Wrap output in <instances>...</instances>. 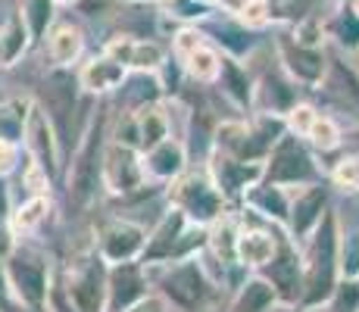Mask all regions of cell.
Here are the masks:
<instances>
[{
  "label": "cell",
  "instance_id": "1",
  "mask_svg": "<svg viewBox=\"0 0 359 312\" xmlns=\"http://www.w3.org/2000/svg\"><path fill=\"white\" fill-rule=\"evenodd\" d=\"M109 141V116L97 109L94 116H88L85 131L79 135L69 163L63 165L66 178V200L72 212H88L97 197L103 194V147Z\"/></svg>",
  "mask_w": 359,
  "mask_h": 312
},
{
  "label": "cell",
  "instance_id": "2",
  "mask_svg": "<svg viewBox=\"0 0 359 312\" xmlns=\"http://www.w3.org/2000/svg\"><path fill=\"white\" fill-rule=\"evenodd\" d=\"M337 240H341V219L331 210L322 225L300 244L303 256V297L300 312H319L328 303L331 290L341 281L337 266Z\"/></svg>",
  "mask_w": 359,
  "mask_h": 312
},
{
  "label": "cell",
  "instance_id": "3",
  "mask_svg": "<svg viewBox=\"0 0 359 312\" xmlns=\"http://www.w3.org/2000/svg\"><path fill=\"white\" fill-rule=\"evenodd\" d=\"M147 272H150L154 294H160L165 300V306L178 309V312H203L216 300L219 290H222L212 281V275L206 272L200 256L169 262V266H156V269H147Z\"/></svg>",
  "mask_w": 359,
  "mask_h": 312
},
{
  "label": "cell",
  "instance_id": "4",
  "mask_svg": "<svg viewBox=\"0 0 359 312\" xmlns=\"http://www.w3.org/2000/svg\"><path fill=\"white\" fill-rule=\"evenodd\" d=\"M285 116L272 113H250L241 119H222L212 131V147L225 156H234L241 163H262L269 150L285 135Z\"/></svg>",
  "mask_w": 359,
  "mask_h": 312
},
{
  "label": "cell",
  "instance_id": "5",
  "mask_svg": "<svg viewBox=\"0 0 359 312\" xmlns=\"http://www.w3.org/2000/svg\"><path fill=\"white\" fill-rule=\"evenodd\" d=\"M210 240V228L188 222L178 210L165 206L163 216L156 219V225L147 231V247H144L141 266L156 269L169 266V262H182L191 256H200Z\"/></svg>",
  "mask_w": 359,
  "mask_h": 312
},
{
  "label": "cell",
  "instance_id": "6",
  "mask_svg": "<svg viewBox=\"0 0 359 312\" xmlns=\"http://www.w3.org/2000/svg\"><path fill=\"white\" fill-rule=\"evenodd\" d=\"M4 275L10 297L25 312L47 309V297H50V284H53V266L47 253L25 247L19 240V247L4 259Z\"/></svg>",
  "mask_w": 359,
  "mask_h": 312
},
{
  "label": "cell",
  "instance_id": "7",
  "mask_svg": "<svg viewBox=\"0 0 359 312\" xmlns=\"http://www.w3.org/2000/svg\"><path fill=\"white\" fill-rule=\"evenodd\" d=\"M163 197H165V206L178 210L188 222L203 225V228L216 225L231 210L222 194L216 191L212 178L206 175V169H200V172L188 169L184 175H178L175 182H169L163 187Z\"/></svg>",
  "mask_w": 359,
  "mask_h": 312
},
{
  "label": "cell",
  "instance_id": "8",
  "mask_svg": "<svg viewBox=\"0 0 359 312\" xmlns=\"http://www.w3.org/2000/svg\"><path fill=\"white\" fill-rule=\"evenodd\" d=\"M262 182L287 187V191H300L306 184L325 182V169H322L316 154L300 137L285 131L275 141V147L269 150V156L262 159Z\"/></svg>",
  "mask_w": 359,
  "mask_h": 312
},
{
  "label": "cell",
  "instance_id": "9",
  "mask_svg": "<svg viewBox=\"0 0 359 312\" xmlns=\"http://www.w3.org/2000/svg\"><path fill=\"white\" fill-rule=\"evenodd\" d=\"M81 97L85 94L79 88L75 69H50V75L44 79V88H41V97L34 100L47 113V119H50L53 131L60 137V147L69 150V154L75 147L72 135H81V125L75 122V109H79Z\"/></svg>",
  "mask_w": 359,
  "mask_h": 312
},
{
  "label": "cell",
  "instance_id": "10",
  "mask_svg": "<svg viewBox=\"0 0 359 312\" xmlns=\"http://www.w3.org/2000/svg\"><path fill=\"white\" fill-rule=\"evenodd\" d=\"M69 300L75 303L79 312H103L107 300V262L97 256L94 244L85 250H75L66 259V269L60 272Z\"/></svg>",
  "mask_w": 359,
  "mask_h": 312
},
{
  "label": "cell",
  "instance_id": "11",
  "mask_svg": "<svg viewBox=\"0 0 359 312\" xmlns=\"http://www.w3.org/2000/svg\"><path fill=\"white\" fill-rule=\"evenodd\" d=\"M147 225L128 216H109L94 228L91 244L97 256L107 266H119V262H141L144 247H147Z\"/></svg>",
  "mask_w": 359,
  "mask_h": 312
},
{
  "label": "cell",
  "instance_id": "12",
  "mask_svg": "<svg viewBox=\"0 0 359 312\" xmlns=\"http://www.w3.org/2000/svg\"><path fill=\"white\" fill-rule=\"evenodd\" d=\"M275 62H278V69L294 81L297 88H309V91H316V88L322 85V79H325L331 57H328L325 47L300 44V41L291 38V32L281 29L278 34H275Z\"/></svg>",
  "mask_w": 359,
  "mask_h": 312
},
{
  "label": "cell",
  "instance_id": "13",
  "mask_svg": "<svg viewBox=\"0 0 359 312\" xmlns=\"http://www.w3.org/2000/svg\"><path fill=\"white\" fill-rule=\"evenodd\" d=\"M103 191L109 197H137L144 194L147 187H156L147 182V172H144V159H141V150L135 147H126L119 141H107L103 147Z\"/></svg>",
  "mask_w": 359,
  "mask_h": 312
},
{
  "label": "cell",
  "instance_id": "14",
  "mask_svg": "<svg viewBox=\"0 0 359 312\" xmlns=\"http://www.w3.org/2000/svg\"><path fill=\"white\" fill-rule=\"evenodd\" d=\"M259 275L272 284L278 306L285 309H300V297H303V256L300 244H294L287 234H281L278 250L275 256L259 269Z\"/></svg>",
  "mask_w": 359,
  "mask_h": 312
},
{
  "label": "cell",
  "instance_id": "15",
  "mask_svg": "<svg viewBox=\"0 0 359 312\" xmlns=\"http://www.w3.org/2000/svg\"><path fill=\"white\" fill-rule=\"evenodd\" d=\"M22 150H25V159L38 165L53 184L63 178V147H60L57 131H53L50 119H47V113L38 103H32L29 122H25Z\"/></svg>",
  "mask_w": 359,
  "mask_h": 312
},
{
  "label": "cell",
  "instance_id": "16",
  "mask_svg": "<svg viewBox=\"0 0 359 312\" xmlns=\"http://www.w3.org/2000/svg\"><path fill=\"white\" fill-rule=\"evenodd\" d=\"M334 210L331 206V184L328 178L325 182H316V184H306L300 191L291 194V212H287V225H285V234L294 240V244H303L316 228L322 225V219Z\"/></svg>",
  "mask_w": 359,
  "mask_h": 312
},
{
  "label": "cell",
  "instance_id": "17",
  "mask_svg": "<svg viewBox=\"0 0 359 312\" xmlns=\"http://www.w3.org/2000/svg\"><path fill=\"white\" fill-rule=\"evenodd\" d=\"M203 169L229 206H241L244 194L257 182H262V163H241V159L225 156V154H219V150H210Z\"/></svg>",
  "mask_w": 359,
  "mask_h": 312
},
{
  "label": "cell",
  "instance_id": "18",
  "mask_svg": "<svg viewBox=\"0 0 359 312\" xmlns=\"http://www.w3.org/2000/svg\"><path fill=\"white\" fill-rule=\"evenodd\" d=\"M103 53L113 57L116 62L126 66V72H150L156 75L169 62V50L156 38H144V34H113L103 44Z\"/></svg>",
  "mask_w": 359,
  "mask_h": 312
},
{
  "label": "cell",
  "instance_id": "19",
  "mask_svg": "<svg viewBox=\"0 0 359 312\" xmlns=\"http://www.w3.org/2000/svg\"><path fill=\"white\" fill-rule=\"evenodd\" d=\"M150 294H154L150 272L141 262L107 266V300H103V312H126Z\"/></svg>",
  "mask_w": 359,
  "mask_h": 312
},
{
  "label": "cell",
  "instance_id": "20",
  "mask_svg": "<svg viewBox=\"0 0 359 312\" xmlns=\"http://www.w3.org/2000/svg\"><path fill=\"white\" fill-rule=\"evenodd\" d=\"M200 29L219 47V53H225V57H231V60H241V62L250 60L262 44V32H253V29H247V25H241L229 13H212L206 22H200Z\"/></svg>",
  "mask_w": 359,
  "mask_h": 312
},
{
  "label": "cell",
  "instance_id": "21",
  "mask_svg": "<svg viewBox=\"0 0 359 312\" xmlns=\"http://www.w3.org/2000/svg\"><path fill=\"white\" fill-rule=\"evenodd\" d=\"M281 234H285L281 228H272V225H266V222L247 225V219H241L238 244H234V262H238L244 272H259L275 256Z\"/></svg>",
  "mask_w": 359,
  "mask_h": 312
},
{
  "label": "cell",
  "instance_id": "22",
  "mask_svg": "<svg viewBox=\"0 0 359 312\" xmlns=\"http://www.w3.org/2000/svg\"><path fill=\"white\" fill-rule=\"evenodd\" d=\"M75 79H79V88H81L85 97L103 100V97H113L116 91H119L122 81L128 79V72H126L122 62H116L113 57H107V53L100 50V53H94V57L79 62Z\"/></svg>",
  "mask_w": 359,
  "mask_h": 312
},
{
  "label": "cell",
  "instance_id": "23",
  "mask_svg": "<svg viewBox=\"0 0 359 312\" xmlns=\"http://www.w3.org/2000/svg\"><path fill=\"white\" fill-rule=\"evenodd\" d=\"M212 88H219V94H222L238 113H244V116L253 113V103H257V75L250 72L247 62L231 60L222 53V66H219L216 85Z\"/></svg>",
  "mask_w": 359,
  "mask_h": 312
},
{
  "label": "cell",
  "instance_id": "24",
  "mask_svg": "<svg viewBox=\"0 0 359 312\" xmlns=\"http://www.w3.org/2000/svg\"><path fill=\"white\" fill-rule=\"evenodd\" d=\"M144 172H147V182L156 187H165L169 182H175L178 175L188 172V144L184 137H165L163 144L144 150Z\"/></svg>",
  "mask_w": 359,
  "mask_h": 312
},
{
  "label": "cell",
  "instance_id": "25",
  "mask_svg": "<svg viewBox=\"0 0 359 312\" xmlns=\"http://www.w3.org/2000/svg\"><path fill=\"white\" fill-rule=\"evenodd\" d=\"M291 194L287 187H278V184H269V182H257L250 191L244 194L241 200V210L257 216L259 222L272 228H281L285 231L287 225V212H291Z\"/></svg>",
  "mask_w": 359,
  "mask_h": 312
},
{
  "label": "cell",
  "instance_id": "26",
  "mask_svg": "<svg viewBox=\"0 0 359 312\" xmlns=\"http://www.w3.org/2000/svg\"><path fill=\"white\" fill-rule=\"evenodd\" d=\"M294 103H300V88H297L281 69H275V72L266 69L257 79V103H253V113L285 116Z\"/></svg>",
  "mask_w": 359,
  "mask_h": 312
},
{
  "label": "cell",
  "instance_id": "27",
  "mask_svg": "<svg viewBox=\"0 0 359 312\" xmlns=\"http://www.w3.org/2000/svg\"><path fill=\"white\" fill-rule=\"evenodd\" d=\"M44 47L53 69H79V62L85 60V32L75 22L57 19L53 29L47 32Z\"/></svg>",
  "mask_w": 359,
  "mask_h": 312
},
{
  "label": "cell",
  "instance_id": "28",
  "mask_svg": "<svg viewBox=\"0 0 359 312\" xmlns=\"http://www.w3.org/2000/svg\"><path fill=\"white\" fill-rule=\"evenodd\" d=\"M322 29H325V41L337 47L347 57L359 53V13L353 4H334L328 16H322Z\"/></svg>",
  "mask_w": 359,
  "mask_h": 312
},
{
  "label": "cell",
  "instance_id": "29",
  "mask_svg": "<svg viewBox=\"0 0 359 312\" xmlns=\"http://www.w3.org/2000/svg\"><path fill=\"white\" fill-rule=\"evenodd\" d=\"M275 309H278V297H275L272 284L259 272H247L244 281L234 287L229 303V312H275Z\"/></svg>",
  "mask_w": 359,
  "mask_h": 312
},
{
  "label": "cell",
  "instance_id": "30",
  "mask_svg": "<svg viewBox=\"0 0 359 312\" xmlns=\"http://www.w3.org/2000/svg\"><path fill=\"white\" fill-rule=\"evenodd\" d=\"M135 125H137V147L150 150L156 144H163L165 137H178L172 131V113H169V97L160 103H150V107L137 109L135 113Z\"/></svg>",
  "mask_w": 359,
  "mask_h": 312
},
{
  "label": "cell",
  "instance_id": "31",
  "mask_svg": "<svg viewBox=\"0 0 359 312\" xmlns=\"http://www.w3.org/2000/svg\"><path fill=\"white\" fill-rule=\"evenodd\" d=\"M116 97L122 100V113H137V109L150 107V103L165 100V91H163L160 75L128 72V79L122 81V88L116 91Z\"/></svg>",
  "mask_w": 359,
  "mask_h": 312
},
{
  "label": "cell",
  "instance_id": "32",
  "mask_svg": "<svg viewBox=\"0 0 359 312\" xmlns=\"http://www.w3.org/2000/svg\"><path fill=\"white\" fill-rule=\"evenodd\" d=\"M300 141L306 144L313 154H337L344 147V125L325 109H316V116L309 119L306 131L300 135Z\"/></svg>",
  "mask_w": 359,
  "mask_h": 312
},
{
  "label": "cell",
  "instance_id": "33",
  "mask_svg": "<svg viewBox=\"0 0 359 312\" xmlns=\"http://www.w3.org/2000/svg\"><path fill=\"white\" fill-rule=\"evenodd\" d=\"M50 212H53L50 194H47V197H22L19 203H13L10 225H13V231H16V238L25 240V238H32V234H38L41 228L47 225Z\"/></svg>",
  "mask_w": 359,
  "mask_h": 312
},
{
  "label": "cell",
  "instance_id": "34",
  "mask_svg": "<svg viewBox=\"0 0 359 312\" xmlns=\"http://www.w3.org/2000/svg\"><path fill=\"white\" fill-rule=\"evenodd\" d=\"M219 66H222V53L212 41H206L203 47H197L184 62H178L184 79L197 81V85H216V75H219Z\"/></svg>",
  "mask_w": 359,
  "mask_h": 312
},
{
  "label": "cell",
  "instance_id": "35",
  "mask_svg": "<svg viewBox=\"0 0 359 312\" xmlns=\"http://www.w3.org/2000/svg\"><path fill=\"white\" fill-rule=\"evenodd\" d=\"M34 47L29 29H25L22 16L19 13H10V19L4 22V29H0V53H4V69L16 66L19 60L25 57Z\"/></svg>",
  "mask_w": 359,
  "mask_h": 312
},
{
  "label": "cell",
  "instance_id": "36",
  "mask_svg": "<svg viewBox=\"0 0 359 312\" xmlns=\"http://www.w3.org/2000/svg\"><path fill=\"white\" fill-rule=\"evenodd\" d=\"M57 10L60 6L53 4V0H19L16 13L22 16V22H25V29H29L34 44H41V41L47 38V32L53 29V22H57Z\"/></svg>",
  "mask_w": 359,
  "mask_h": 312
},
{
  "label": "cell",
  "instance_id": "37",
  "mask_svg": "<svg viewBox=\"0 0 359 312\" xmlns=\"http://www.w3.org/2000/svg\"><path fill=\"white\" fill-rule=\"evenodd\" d=\"M32 103H34L32 97H6V100L0 103V141L22 144Z\"/></svg>",
  "mask_w": 359,
  "mask_h": 312
},
{
  "label": "cell",
  "instance_id": "38",
  "mask_svg": "<svg viewBox=\"0 0 359 312\" xmlns=\"http://www.w3.org/2000/svg\"><path fill=\"white\" fill-rule=\"evenodd\" d=\"M331 187H341L347 194H359V150L353 154H341L331 163V169L325 172Z\"/></svg>",
  "mask_w": 359,
  "mask_h": 312
},
{
  "label": "cell",
  "instance_id": "39",
  "mask_svg": "<svg viewBox=\"0 0 359 312\" xmlns=\"http://www.w3.org/2000/svg\"><path fill=\"white\" fill-rule=\"evenodd\" d=\"M160 10L165 19H175L178 25H200L216 13L210 6L197 4V0H160Z\"/></svg>",
  "mask_w": 359,
  "mask_h": 312
},
{
  "label": "cell",
  "instance_id": "40",
  "mask_svg": "<svg viewBox=\"0 0 359 312\" xmlns=\"http://www.w3.org/2000/svg\"><path fill=\"white\" fill-rule=\"evenodd\" d=\"M206 34L200 25H175V32H172V41H169V57L175 62H184L191 57V53L197 50V47L206 44Z\"/></svg>",
  "mask_w": 359,
  "mask_h": 312
},
{
  "label": "cell",
  "instance_id": "41",
  "mask_svg": "<svg viewBox=\"0 0 359 312\" xmlns=\"http://www.w3.org/2000/svg\"><path fill=\"white\" fill-rule=\"evenodd\" d=\"M337 266H341V278H359V228H344L341 225Z\"/></svg>",
  "mask_w": 359,
  "mask_h": 312
},
{
  "label": "cell",
  "instance_id": "42",
  "mask_svg": "<svg viewBox=\"0 0 359 312\" xmlns=\"http://www.w3.org/2000/svg\"><path fill=\"white\" fill-rule=\"evenodd\" d=\"M234 19L253 32H266L275 22V4L272 0H244V6L234 13Z\"/></svg>",
  "mask_w": 359,
  "mask_h": 312
},
{
  "label": "cell",
  "instance_id": "43",
  "mask_svg": "<svg viewBox=\"0 0 359 312\" xmlns=\"http://www.w3.org/2000/svg\"><path fill=\"white\" fill-rule=\"evenodd\" d=\"M322 309L325 312H359V281L356 278H341Z\"/></svg>",
  "mask_w": 359,
  "mask_h": 312
},
{
  "label": "cell",
  "instance_id": "44",
  "mask_svg": "<svg viewBox=\"0 0 359 312\" xmlns=\"http://www.w3.org/2000/svg\"><path fill=\"white\" fill-rule=\"evenodd\" d=\"M25 163V150L22 144H13V141H0V178H10L22 169Z\"/></svg>",
  "mask_w": 359,
  "mask_h": 312
},
{
  "label": "cell",
  "instance_id": "45",
  "mask_svg": "<svg viewBox=\"0 0 359 312\" xmlns=\"http://www.w3.org/2000/svg\"><path fill=\"white\" fill-rule=\"evenodd\" d=\"M10 216H13L10 178H0V225H10Z\"/></svg>",
  "mask_w": 359,
  "mask_h": 312
},
{
  "label": "cell",
  "instance_id": "46",
  "mask_svg": "<svg viewBox=\"0 0 359 312\" xmlns=\"http://www.w3.org/2000/svg\"><path fill=\"white\" fill-rule=\"evenodd\" d=\"M126 312H172V309L165 306V300L160 294H150V297H144L141 303H135V306L126 309Z\"/></svg>",
  "mask_w": 359,
  "mask_h": 312
},
{
  "label": "cell",
  "instance_id": "47",
  "mask_svg": "<svg viewBox=\"0 0 359 312\" xmlns=\"http://www.w3.org/2000/svg\"><path fill=\"white\" fill-rule=\"evenodd\" d=\"M57 6H75V4H81V0H53Z\"/></svg>",
  "mask_w": 359,
  "mask_h": 312
},
{
  "label": "cell",
  "instance_id": "48",
  "mask_svg": "<svg viewBox=\"0 0 359 312\" xmlns=\"http://www.w3.org/2000/svg\"><path fill=\"white\" fill-rule=\"evenodd\" d=\"M126 4H156L160 6V0H126Z\"/></svg>",
  "mask_w": 359,
  "mask_h": 312
},
{
  "label": "cell",
  "instance_id": "49",
  "mask_svg": "<svg viewBox=\"0 0 359 312\" xmlns=\"http://www.w3.org/2000/svg\"><path fill=\"white\" fill-rule=\"evenodd\" d=\"M6 100V94H4V88H0V103H4Z\"/></svg>",
  "mask_w": 359,
  "mask_h": 312
},
{
  "label": "cell",
  "instance_id": "50",
  "mask_svg": "<svg viewBox=\"0 0 359 312\" xmlns=\"http://www.w3.org/2000/svg\"><path fill=\"white\" fill-rule=\"evenodd\" d=\"M0 69H4V53H0Z\"/></svg>",
  "mask_w": 359,
  "mask_h": 312
},
{
  "label": "cell",
  "instance_id": "51",
  "mask_svg": "<svg viewBox=\"0 0 359 312\" xmlns=\"http://www.w3.org/2000/svg\"><path fill=\"white\" fill-rule=\"evenodd\" d=\"M353 6H356V13H359V0H353Z\"/></svg>",
  "mask_w": 359,
  "mask_h": 312
},
{
  "label": "cell",
  "instance_id": "52",
  "mask_svg": "<svg viewBox=\"0 0 359 312\" xmlns=\"http://www.w3.org/2000/svg\"><path fill=\"white\" fill-rule=\"evenodd\" d=\"M356 281H359V278H356Z\"/></svg>",
  "mask_w": 359,
  "mask_h": 312
}]
</instances>
